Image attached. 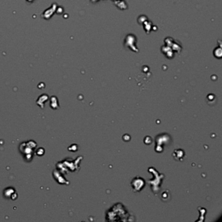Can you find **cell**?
Returning <instances> with one entry per match:
<instances>
[{
	"instance_id": "cell-1",
	"label": "cell",
	"mask_w": 222,
	"mask_h": 222,
	"mask_svg": "<svg viewBox=\"0 0 222 222\" xmlns=\"http://www.w3.org/2000/svg\"><path fill=\"white\" fill-rule=\"evenodd\" d=\"M28 1H33V0H28Z\"/></svg>"
}]
</instances>
